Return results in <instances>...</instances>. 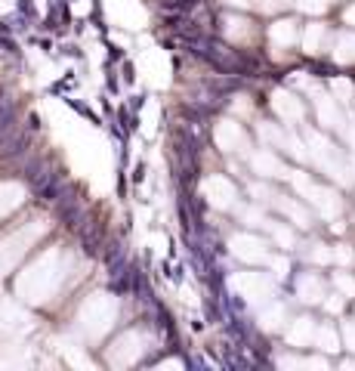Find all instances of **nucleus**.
Masks as SVG:
<instances>
[{
	"label": "nucleus",
	"instance_id": "nucleus-3",
	"mask_svg": "<svg viewBox=\"0 0 355 371\" xmlns=\"http://www.w3.org/2000/svg\"><path fill=\"white\" fill-rule=\"evenodd\" d=\"M46 229H50L46 220H34V223H25V226L12 229L10 235L0 238V272H10L16 263L38 244V238L46 235Z\"/></svg>",
	"mask_w": 355,
	"mask_h": 371
},
{
	"label": "nucleus",
	"instance_id": "nucleus-10",
	"mask_svg": "<svg viewBox=\"0 0 355 371\" xmlns=\"http://www.w3.org/2000/svg\"><path fill=\"white\" fill-rule=\"evenodd\" d=\"M254 167H256L260 173H266V176H281V173H284V167L278 164V158L269 155V152H256V155H254Z\"/></svg>",
	"mask_w": 355,
	"mask_h": 371
},
{
	"label": "nucleus",
	"instance_id": "nucleus-7",
	"mask_svg": "<svg viewBox=\"0 0 355 371\" xmlns=\"http://www.w3.org/2000/svg\"><path fill=\"white\" fill-rule=\"evenodd\" d=\"M216 143H220L226 152H238V149H244V146H247V136L241 133L238 124L226 121V124H220V130H216Z\"/></svg>",
	"mask_w": 355,
	"mask_h": 371
},
{
	"label": "nucleus",
	"instance_id": "nucleus-13",
	"mask_svg": "<svg viewBox=\"0 0 355 371\" xmlns=\"http://www.w3.org/2000/svg\"><path fill=\"white\" fill-rule=\"evenodd\" d=\"M306 337H309V319H300V325L290 331V340L300 343V340H306Z\"/></svg>",
	"mask_w": 355,
	"mask_h": 371
},
{
	"label": "nucleus",
	"instance_id": "nucleus-6",
	"mask_svg": "<svg viewBox=\"0 0 355 371\" xmlns=\"http://www.w3.org/2000/svg\"><path fill=\"white\" fill-rule=\"evenodd\" d=\"M25 201V186L22 183H0V220L10 217L16 207Z\"/></svg>",
	"mask_w": 355,
	"mask_h": 371
},
{
	"label": "nucleus",
	"instance_id": "nucleus-1",
	"mask_svg": "<svg viewBox=\"0 0 355 371\" xmlns=\"http://www.w3.org/2000/svg\"><path fill=\"white\" fill-rule=\"evenodd\" d=\"M68 275V257L62 247H50L44 251L31 266L16 278V294L25 303H46L50 297H56L62 281Z\"/></svg>",
	"mask_w": 355,
	"mask_h": 371
},
{
	"label": "nucleus",
	"instance_id": "nucleus-2",
	"mask_svg": "<svg viewBox=\"0 0 355 371\" xmlns=\"http://www.w3.org/2000/svg\"><path fill=\"white\" fill-rule=\"evenodd\" d=\"M118 319V300L108 294H90L78 309V328L86 340H102V334L108 331Z\"/></svg>",
	"mask_w": 355,
	"mask_h": 371
},
{
	"label": "nucleus",
	"instance_id": "nucleus-9",
	"mask_svg": "<svg viewBox=\"0 0 355 371\" xmlns=\"http://www.w3.org/2000/svg\"><path fill=\"white\" fill-rule=\"evenodd\" d=\"M272 105H275V112H278L281 118H288V121L303 118V105H300V99H294L290 93H275Z\"/></svg>",
	"mask_w": 355,
	"mask_h": 371
},
{
	"label": "nucleus",
	"instance_id": "nucleus-8",
	"mask_svg": "<svg viewBox=\"0 0 355 371\" xmlns=\"http://www.w3.org/2000/svg\"><path fill=\"white\" fill-rule=\"evenodd\" d=\"M232 247H235V254H238L241 260H254V263L266 260V244H262L260 238L238 235V238H232Z\"/></svg>",
	"mask_w": 355,
	"mask_h": 371
},
{
	"label": "nucleus",
	"instance_id": "nucleus-16",
	"mask_svg": "<svg viewBox=\"0 0 355 371\" xmlns=\"http://www.w3.org/2000/svg\"><path fill=\"white\" fill-rule=\"evenodd\" d=\"M226 4H232V7H247L250 0H226Z\"/></svg>",
	"mask_w": 355,
	"mask_h": 371
},
{
	"label": "nucleus",
	"instance_id": "nucleus-15",
	"mask_svg": "<svg viewBox=\"0 0 355 371\" xmlns=\"http://www.w3.org/2000/svg\"><path fill=\"white\" fill-rule=\"evenodd\" d=\"M281 7H284V0H260V10H266V13L281 10Z\"/></svg>",
	"mask_w": 355,
	"mask_h": 371
},
{
	"label": "nucleus",
	"instance_id": "nucleus-4",
	"mask_svg": "<svg viewBox=\"0 0 355 371\" xmlns=\"http://www.w3.org/2000/svg\"><path fill=\"white\" fill-rule=\"evenodd\" d=\"M148 346H152V337H148V334L139 331V328H130L127 334H120V337L108 346L105 359H108L112 368H127V365H136L142 356H146Z\"/></svg>",
	"mask_w": 355,
	"mask_h": 371
},
{
	"label": "nucleus",
	"instance_id": "nucleus-14",
	"mask_svg": "<svg viewBox=\"0 0 355 371\" xmlns=\"http://www.w3.org/2000/svg\"><path fill=\"white\" fill-rule=\"evenodd\" d=\"M300 7H303V10H309V13L324 10V4H322V0H300Z\"/></svg>",
	"mask_w": 355,
	"mask_h": 371
},
{
	"label": "nucleus",
	"instance_id": "nucleus-12",
	"mask_svg": "<svg viewBox=\"0 0 355 371\" xmlns=\"http://www.w3.org/2000/svg\"><path fill=\"white\" fill-rule=\"evenodd\" d=\"M300 297H303V300H318V297H322V288H318V278L306 275L303 281H300Z\"/></svg>",
	"mask_w": 355,
	"mask_h": 371
},
{
	"label": "nucleus",
	"instance_id": "nucleus-11",
	"mask_svg": "<svg viewBox=\"0 0 355 371\" xmlns=\"http://www.w3.org/2000/svg\"><path fill=\"white\" fill-rule=\"evenodd\" d=\"M294 38H296L294 22H278V25L272 28V41H275V44H290Z\"/></svg>",
	"mask_w": 355,
	"mask_h": 371
},
{
	"label": "nucleus",
	"instance_id": "nucleus-5",
	"mask_svg": "<svg viewBox=\"0 0 355 371\" xmlns=\"http://www.w3.org/2000/svg\"><path fill=\"white\" fill-rule=\"evenodd\" d=\"M204 195L210 204H216V207H228L235 201V189L228 180H222V176H210V180H204Z\"/></svg>",
	"mask_w": 355,
	"mask_h": 371
}]
</instances>
